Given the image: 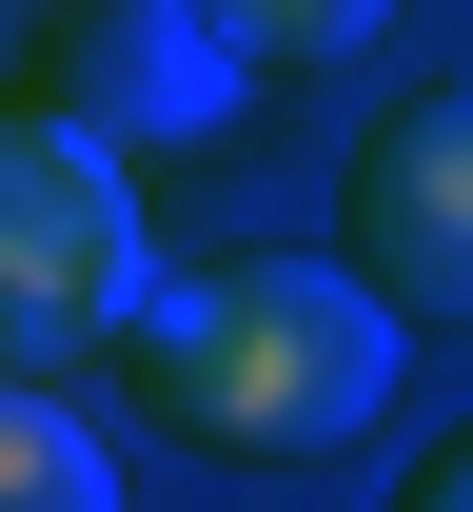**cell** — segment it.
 Returning a JSON list of instances; mask_svg holds the SVG:
<instances>
[{
    "label": "cell",
    "instance_id": "cell-7",
    "mask_svg": "<svg viewBox=\"0 0 473 512\" xmlns=\"http://www.w3.org/2000/svg\"><path fill=\"white\" fill-rule=\"evenodd\" d=\"M414 512H473V434H454V453H434V473H414Z\"/></svg>",
    "mask_w": 473,
    "mask_h": 512
},
{
    "label": "cell",
    "instance_id": "cell-5",
    "mask_svg": "<svg viewBox=\"0 0 473 512\" xmlns=\"http://www.w3.org/2000/svg\"><path fill=\"white\" fill-rule=\"evenodd\" d=\"M0 493H20V512H99V493H119V453L60 414V375H20V414H0Z\"/></svg>",
    "mask_w": 473,
    "mask_h": 512
},
{
    "label": "cell",
    "instance_id": "cell-1",
    "mask_svg": "<svg viewBox=\"0 0 473 512\" xmlns=\"http://www.w3.org/2000/svg\"><path fill=\"white\" fill-rule=\"evenodd\" d=\"M395 296L355 256H217V276H158L138 296V394L217 453H355L395 414Z\"/></svg>",
    "mask_w": 473,
    "mask_h": 512
},
{
    "label": "cell",
    "instance_id": "cell-6",
    "mask_svg": "<svg viewBox=\"0 0 473 512\" xmlns=\"http://www.w3.org/2000/svg\"><path fill=\"white\" fill-rule=\"evenodd\" d=\"M375 20H395V0H237V40H257L276 79H336L355 40H375Z\"/></svg>",
    "mask_w": 473,
    "mask_h": 512
},
{
    "label": "cell",
    "instance_id": "cell-3",
    "mask_svg": "<svg viewBox=\"0 0 473 512\" xmlns=\"http://www.w3.org/2000/svg\"><path fill=\"white\" fill-rule=\"evenodd\" d=\"M257 40H237V0H60L40 20V99L99 138H138V158H198L237 99H257Z\"/></svg>",
    "mask_w": 473,
    "mask_h": 512
},
{
    "label": "cell",
    "instance_id": "cell-2",
    "mask_svg": "<svg viewBox=\"0 0 473 512\" xmlns=\"http://www.w3.org/2000/svg\"><path fill=\"white\" fill-rule=\"evenodd\" d=\"M138 296H158L138 138L20 99V138H0V355H20V375H79V355H119V335H138Z\"/></svg>",
    "mask_w": 473,
    "mask_h": 512
},
{
    "label": "cell",
    "instance_id": "cell-4",
    "mask_svg": "<svg viewBox=\"0 0 473 512\" xmlns=\"http://www.w3.org/2000/svg\"><path fill=\"white\" fill-rule=\"evenodd\" d=\"M336 256L395 316H473V79L395 99V119L336 158Z\"/></svg>",
    "mask_w": 473,
    "mask_h": 512
}]
</instances>
